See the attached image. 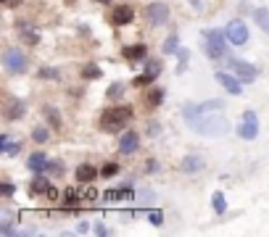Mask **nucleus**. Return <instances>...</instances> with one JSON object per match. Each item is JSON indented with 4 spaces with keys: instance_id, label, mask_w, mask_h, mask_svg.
<instances>
[{
    "instance_id": "nucleus-1",
    "label": "nucleus",
    "mask_w": 269,
    "mask_h": 237,
    "mask_svg": "<svg viewBox=\"0 0 269 237\" xmlns=\"http://www.w3.org/2000/svg\"><path fill=\"white\" fill-rule=\"evenodd\" d=\"M225 103L222 100H209V103H185L182 114L185 121H188L196 132L206 134V137H225L230 132V121L222 114H211V111H222Z\"/></svg>"
},
{
    "instance_id": "nucleus-2",
    "label": "nucleus",
    "mask_w": 269,
    "mask_h": 237,
    "mask_svg": "<svg viewBox=\"0 0 269 237\" xmlns=\"http://www.w3.org/2000/svg\"><path fill=\"white\" fill-rule=\"evenodd\" d=\"M129 118H132V108L129 106H111L103 111V116H100V126H103L106 132H122Z\"/></svg>"
},
{
    "instance_id": "nucleus-3",
    "label": "nucleus",
    "mask_w": 269,
    "mask_h": 237,
    "mask_svg": "<svg viewBox=\"0 0 269 237\" xmlns=\"http://www.w3.org/2000/svg\"><path fill=\"white\" fill-rule=\"evenodd\" d=\"M203 50L209 58H222L225 56V37L217 29H206L203 32Z\"/></svg>"
},
{
    "instance_id": "nucleus-4",
    "label": "nucleus",
    "mask_w": 269,
    "mask_h": 237,
    "mask_svg": "<svg viewBox=\"0 0 269 237\" xmlns=\"http://www.w3.org/2000/svg\"><path fill=\"white\" fill-rule=\"evenodd\" d=\"M3 66L8 69V74H24L26 71V56L21 50H5Z\"/></svg>"
},
{
    "instance_id": "nucleus-5",
    "label": "nucleus",
    "mask_w": 269,
    "mask_h": 237,
    "mask_svg": "<svg viewBox=\"0 0 269 237\" xmlns=\"http://www.w3.org/2000/svg\"><path fill=\"white\" fill-rule=\"evenodd\" d=\"M225 34H227V40L233 42V45H246V42H248V26L240 21V19L230 21V24L225 26Z\"/></svg>"
},
{
    "instance_id": "nucleus-6",
    "label": "nucleus",
    "mask_w": 269,
    "mask_h": 237,
    "mask_svg": "<svg viewBox=\"0 0 269 237\" xmlns=\"http://www.w3.org/2000/svg\"><path fill=\"white\" fill-rule=\"evenodd\" d=\"M238 134L243 140H254L256 134H259V118H256L254 111H246L243 114V121H240V126H238Z\"/></svg>"
},
{
    "instance_id": "nucleus-7",
    "label": "nucleus",
    "mask_w": 269,
    "mask_h": 237,
    "mask_svg": "<svg viewBox=\"0 0 269 237\" xmlns=\"http://www.w3.org/2000/svg\"><path fill=\"white\" fill-rule=\"evenodd\" d=\"M145 16H148V24H153V26H161L169 21V5H164V3H151L145 8Z\"/></svg>"
},
{
    "instance_id": "nucleus-8",
    "label": "nucleus",
    "mask_w": 269,
    "mask_h": 237,
    "mask_svg": "<svg viewBox=\"0 0 269 237\" xmlns=\"http://www.w3.org/2000/svg\"><path fill=\"white\" fill-rule=\"evenodd\" d=\"M227 66L233 69L243 82H254L256 79V66H251V63H246V61H240V58H227Z\"/></svg>"
},
{
    "instance_id": "nucleus-9",
    "label": "nucleus",
    "mask_w": 269,
    "mask_h": 237,
    "mask_svg": "<svg viewBox=\"0 0 269 237\" xmlns=\"http://www.w3.org/2000/svg\"><path fill=\"white\" fill-rule=\"evenodd\" d=\"M132 19H135V11L129 5H119V8H114V13H111V24L114 26H127Z\"/></svg>"
},
{
    "instance_id": "nucleus-10",
    "label": "nucleus",
    "mask_w": 269,
    "mask_h": 237,
    "mask_svg": "<svg viewBox=\"0 0 269 237\" xmlns=\"http://www.w3.org/2000/svg\"><path fill=\"white\" fill-rule=\"evenodd\" d=\"M137 148H140V137H137L135 132L122 134V140H119V150H122L124 156H129V153H137Z\"/></svg>"
},
{
    "instance_id": "nucleus-11",
    "label": "nucleus",
    "mask_w": 269,
    "mask_h": 237,
    "mask_svg": "<svg viewBox=\"0 0 269 237\" xmlns=\"http://www.w3.org/2000/svg\"><path fill=\"white\" fill-rule=\"evenodd\" d=\"M214 77H217V82H219V85H222V87L227 90L230 95H240V90H243V87H240V82H238L235 77H230V74H225V71H217Z\"/></svg>"
},
{
    "instance_id": "nucleus-12",
    "label": "nucleus",
    "mask_w": 269,
    "mask_h": 237,
    "mask_svg": "<svg viewBox=\"0 0 269 237\" xmlns=\"http://www.w3.org/2000/svg\"><path fill=\"white\" fill-rule=\"evenodd\" d=\"M48 190H50V179L45 177V171L42 174H37L34 179H32V185H29V195H48Z\"/></svg>"
},
{
    "instance_id": "nucleus-13",
    "label": "nucleus",
    "mask_w": 269,
    "mask_h": 237,
    "mask_svg": "<svg viewBox=\"0 0 269 237\" xmlns=\"http://www.w3.org/2000/svg\"><path fill=\"white\" fill-rule=\"evenodd\" d=\"M26 166H29L34 174H42V171L50 169V161H48L45 153H34V156H29V161H26Z\"/></svg>"
},
{
    "instance_id": "nucleus-14",
    "label": "nucleus",
    "mask_w": 269,
    "mask_h": 237,
    "mask_svg": "<svg viewBox=\"0 0 269 237\" xmlns=\"http://www.w3.org/2000/svg\"><path fill=\"white\" fill-rule=\"evenodd\" d=\"M98 177V171L92 163H82V166H77V182L79 185H90V182H95Z\"/></svg>"
},
{
    "instance_id": "nucleus-15",
    "label": "nucleus",
    "mask_w": 269,
    "mask_h": 237,
    "mask_svg": "<svg viewBox=\"0 0 269 237\" xmlns=\"http://www.w3.org/2000/svg\"><path fill=\"white\" fill-rule=\"evenodd\" d=\"M122 53H124V58H127V61H140V58L145 56V53H148V48H145L143 42H137V45H127V48H124Z\"/></svg>"
},
{
    "instance_id": "nucleus-16",
    "label": "nucleus",
    "mask_w": 269,
    "mask_h": 237,
    "mask_svg": "<svg viewBox=\"0 0 269 237\" xmlns=\"http://www.w3.org/2000/svg\"><path fill=\"white\" fill-rule=\"evenodd\" d=\"M24 111H26V108H24L21 100H11V106H8V111H5V118H8V121H16V118L24 116Z\"/></svg>"
},
{
    "instance_id": "nucleus-17",
    "label": "nucleus",
    "mask_w": 269,
    "mask_h": 237,
    "mask_svg": "<svg viewBox=\"0 0 269 237\" xmlns=\"http://www.w3.org/2000/svg\"><path fill=\"white\" fill-rule=\"evenodd\" d=\"M161 69H164V63H161L159 58H148V61H145V71H143V74H148L151 79H156V77L161 74Z\"/></svg>"
},
{
    "instance_id": "nucleus-18",
    "label": "nucleus",
    "mask_w": 269,
    "mask_h": 237,
    "mask_svg": "<svg viewBox=\"0 0 269 237\" xmlns=\"http://www.w3.org/2000/svg\"><path fill=\"white\" fill-rule=\"evenodd\" d=\"M18 37H21L26 45H37V42H40V34H34V29H29V26H18Z\"/></svg>"
},
{
    "instance_id": "nucleus-19",
    "label": "nucleus",
    "mask_w": 269,
    "mask_h": 237,
    "mask_svg": "<svg viewBox=\"0 0 269 237\" xmlns=\"http://www.w3.org/2000/svg\"><path fill=\"white\" fill-rule=\"evenodd\" d=\"M106 200H129L132 198V190H106Z\"/></svg>"
},
{
    "instance_id": "nucleus-20",
    "label": "nucleus",
    "mask_w": 269,
    "mask_h": 237,
    "mask_svg": "<svg viewBox=\"0 0 269 237\" xmlns=\"http://www.w3.org/2000/svg\"><path fill=\"white\" fill-rule=\"evenodd\" d=\"M180 166H182V171H198V169L203 166V161H201L198 156H188V158L180 163Z\"/></svg>"
},
{
    "instance_id": "nucleus-21",
    "label": "nucleus",
    "mask_w": 269,
    "mask_h": 237,
    "mask_svg": "<svg viewBox=\"0 0 269 237\" xmlns=\"http://www.w3.org/2000/svg\"><path fill=\"white\" fill-rule=\"evenodd\" d=\"M103 71H100L98 63H87V66H82V79H98Z\"/></svg>"
},
{
    "instance_id": "nucleus-22",
    "label": "nucleus",
    "mask_w": 269,
    "mask_h": 237,
    "mask_svg": "<svg viewBox=\"0 0 269 237\" xmlns=\"http://www.w3.org/2000/svg\"><path fill=\"white\" fill-rule=\"evenodd\" d=\"M161 100H164V90H161V87H156V90H151V93L145 95V103L151 106V108H153V106H159Z\"/></svg>"
},
{
    "instance_id": "nucleus-23",
    "label": "nucleus",
    "mask_w": 269,
    "mask_h": 237,
    "mask_svg": "<svg viewBox=\"0 0 269 237\" xmlns=\"http://www.w3.org/2000/svg\"><path fill=\"white\" fill-rule=\"evenodd\" d=\"M177 50H180L177 48V34H172V37L164 42V53H166V56H177Z\"/></svg>"
},
{
    "instance_id": "nucleus-24",
    "label": "nucleus",
    "mask_w": 269,
    "mask_h": 237,
    "mask_svg": "<svg viewBox=\"0 0 269 237\" xmlns=\"http://www.w3.org/2000/svg\"><path fill=\"white\" fill-rule=\"evenodd\" d=\"M211 203H214V211L217 214H225V195H222V193H214V195H211Z\"/></svg>"
},
{
    "instance_id": "nucleus-25",
    "label": "nucleus",
    "mask_w": 269,
    "mask_h": 237,
    "mask_svg": "<svg viewBox=\"0 0 269 237\" xmlns=\"http://www.w3.org/2000/svg\"><path fill=\"white\" fill-rule=\"evenodd\" d=\"M122 93H124V85H122V82H116V85H111V87H108V93H106V95L116 100V98H122Z\"/></svg>"
},
{
    "instance_id": "nucleus-26",
    "label": "nucleus",
    "mask_w": 269,
    "mask_h": 237,
    "mask_svg": "<svg viewBox=\"0 0 269 237\" xmlns=\"http://www.w3.org/2000/svg\"><path fill=\"white\" fill-rule=\"evenodd\" d=\"M40 77H42V79H58V69L42 66V69H40Z\"/></svg>"
},
{
    "instance_id": "nucleus-27",
    "label": "nucleus",
    "mask_w": 269,
    "mask_h": 237,
    "mask_svg": "<svg viewBox=\"0 0 269 237\" xmlns=\"http://www.w3.org/2000/svg\"><path fill=\"white\" fill-rule=\"evenodd\" d=\"M32 140L34 142H45L48 140V129H45V126H37V129L32 132Z\"/></svg>"
},
{
    "instance_id": "nucleus-28",
    "label": "nucleus",
    "mask_w": 269,
    "mask_h": 237,
    "mask_svg": "<svg viewBox=\"0 0 269 237\" xmlns=\"http://www.w3.org/2000/svg\"><path fill=\"white\" fill-rule=\"evenodd\" d=\"M100 174H103L106 179H108V177H116V174H119V166H116V163H106V166L100 169Z\"/></svg>"
},
{
    "instance_id": "nucleus-29",
    "label": "nucleus",
    "mask_w": 269,
    "mask_h": 237,
    "mask_svg": "<svg viewBox=\"0 0 269 237\" xmlns=\"http://www.w3.org/2000/svg\"><path fill=\"white\" fill-rule=\"evenodd\" d=\"M148 222L156 224V227H161L164 224V214L161 211H148Z\"/></svg>"
},
{
    "instance_id": "nucleus-30",
    "label": "nucleus",
    "mask_w": 269,
    "mask_h": 237,
    "mask_svg": "<svg viewBox=\"0 0 269 237\" xmlns=\"http://www.w3.org/2000/svg\"><path fill=\"white\" fill-rule=\"evenodd\" d=\"M177 56H180V66H177V71H180V74H182V71H185V66H188V50H177Z\"/></svg>"
},
{
    "instance_id": "nucleus-31",
    "label": "nucleus",
    "mask_w": 269,
    "mask_h": 237,
    "mask_svg": "<svg viewBox=\"0 0 269 237\" xmlns=\"http://www.w3.org/2000/svg\"><path fill=\"white\" fill-rule=\"evenodd\" d=\"M151 82H153L151 77H148V74H143V77H137V79L132 82V85H135V87H145V85H151Z\"/></svg>"
},
{
    "instance_id": "nucleus-32",
    "label": "nucleus",
    "mask_w": 269,
    "mask_h": 237,
    "mask_svg": "<svg viewBox=\"0 0 269 237\" xmlns=\"http://www.w3.org/2000/svg\"><path fill=\"white\" fill-rule=\"evenodd\" d=\"M48 118H50L53 126H61V124H58V111H55V108H48Z\"/></svg>"
},
{
    "instance_id": "nucleus-33",
    "label": "nucleus",
    "mask_w": 269,
    "mask_h": 237,
    "mask_svg": "<svg viewBox=\"0 0 269 237\" xmlns=\"http://www.w3.org/2000/svg\"><path fill=\"white\" fill-rule=\"evenodd\" d=\"M50 174H63V163H58V161H55V163H50Z\"/></svg>"
},
{
    "instance_id": "nucleus-34",
    "label": "nucleus",
    "mask_w": 269,
    "mask_h": 237,
    "mask_svg": "<svg viewBox=\"0 0 269 237\" xmlns=\"http://www.w3.org/2000/svg\"><path fill=\"white\" fill-rule=\"evenodd\" d=\"M11 140H8V137H0V150H3V153H8V150H11Z\"/></svg>"
},
{
    "instance_id": "nucleus-35",
    "label": "nucleus",
    "mask_w": 269,
    "mask_h": 237,
    "mask_svg": "<svg viewBox=\"0 0 269 237\" xmlns=\"http://www.w3.org/2000/svg\"><path fill=\"white\" fill-rule=\"evenodd\" d=\"M48 198H50V200H58V198H61V193H58V190H55V187L50 185V190H48Z\"/></svg>"
},
{
    "instance_id": "nucleus-36",
    "label": "nucleus",
    "mask_w": 269,
    "mask_h": 237,
    "mask_svg": "<svg viewBox=\"0 0 269 237\" xmlns=\"http://www.w3.org/2000/svg\"><path fill=\"white\" fill-rule=\"evenodd\" d=\"M0 190H3V195H5V198H8V195H13V185H8V182H5V185L0 187Z\"/></svg>"
},
{
    "instance_id": "nucleus-37",
    "label": "nucleus",
    "mask_w": 269,
    "mask_h": 237,
    "mask_svg": "<svg viewBox=\"0 0 269 237\" xmlns=\"http://www.w3.org/2000/svg\"><path fill=\"white\" fill-rule=\"evenodd\" d=\"M0 3H3L5 8H16L18 3H21V0H0Z\"/></svg>"
},
{
    "instance_id": "nucleus-38",
    "label": "nucleus",
    "mask_w": 269,
    "mask_h": 237,
    "mask_svg": "<svg viewBox=\"0 0 269 237\" xmlns=\"http://www.w3.org/2000/svg\"><path fill=\"white\" fill-rule=\"evenodd\" d=\"M95 232H98V235H108V230H106L103 224H98V227H95Z\"/></svg>"
},
{
    "instance_id": "nucleus-39",
    "label": "nucleus",
    "mask_w": 269,
    "mask_h": 237,
    "mask_svg": "<svg viewBox=\"0 0 269 237\" xmlns=\"http://www.w3.org/2000/svg\"><path fill=\"white\" fill-rule=\"evenodd\" d=\"M190 3H193V5H196V8H201V0H190Z\"/></svg>"
},
{
    "instance_id": "nucleus-40",
    "label": "nucleus",
    "mask_w": 269,
    "mask_h": 237,
    "mask_svg": "<svg viewBox=\"0 0 269 237\" xmlns=\"http://www.w3.org/2000/svg\"><path fill=\"white\" fill-rule=\"evenodd\" d=\"M98 3H111V0H98Z\"/></svg>"
},
{
    "instance_id": "nucleus-41",
    "label": "nucleus",
    "mask_w": 269,
    "mask_h": 237,
    "mask_svg": "<svg viewBox=\"0 0 269 237\" xmlns=\"http://www.w3.org/2000/svg\"><path fill=\"white\" fill-rule=\"evenodd\" d=\"M66 3H74V0H66Z\"/></svg>"
},
{
    "instance_id": "nucleus-42",
    "label": "nucleus",
    "mask_w": 269,
    "mask_h": 237,
    "mask_svg": "<svg viewBox=\"0 0 269 237\" xmlns=\"http://www.w3.org/2000/svg\"><path fill=\"white\" fill-rule=\"evenodd\" d=\"M267 29H269V24H267Z\"/></svg>"
}]
</instances>
